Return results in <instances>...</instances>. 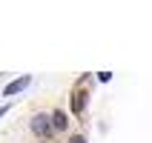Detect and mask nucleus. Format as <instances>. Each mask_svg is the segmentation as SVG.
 Segmentation results:
<instances>
[{
	"instance_id": "39448f33",
	"label": "nucleus",
	"mask_w": 152,
	"mask_h": 143,
	"mask_svg": "<svg viewBox=\"0 0 152 143\" xmlns=\"http://www.w3.org/2000/svg\"><path fill=\"white\" fill-rule=\"evenodd\" d=\"M69 143H86V137H83V135H75V137H72Z\"/></svg>"
},
{
	"instance_id": "20e7f679",
	"label": "nucleus",
	"mask_w": 152,
	"mask_h": 143,
	"mask_svg": "<svg viewBox=\"0 0 152 143\" xmlns=\"http://www.w3.org/2000/svg\"><path fill=\"white\" fill-rule=\"evenodd\" d=\"M83 106H86V92H75V94H72V112H75V115H80V112H83Z\"/></svg>"
},
{
	"instance_id": "f03ea898",
	"label": "nucleus",
	"mask_w": 152,
	"mask_h": 143,
	"mask_svg": "<svg viewBox=\"0 0 152 143\" xmlns=\"http://www.w3.org/2000/svg\"><path fill=\"white\" fill-rule=\"evenodd\" d=\"M29 80H32V77H29V75H23V77H17V80H12V83H9L6 89H3V97H12V94L23 92L26 86H29Z\"/></svg>"
},
{
	"instance_id": "7ed1b4c3",
	"label": "nucleus",
	"mask_w": 152,
	"mask_h": 143,
	"mask_svg": "<svg viewBox=\"0 0 152 143\" xmlns=\"http://www.w3.org/2000/svg\"><path fill=\"white\" fill-rule=\"evenodd\" d=\"M66 126H69V120H66V112L55 109V112H52V129H55V132H63Z\"/></svg>"
},
{
	"instance_id": "423d86ee",
	"label": "nucleus",
	"mask_w": 152,
	"mask_h": 143,
	"mask_svg": "<svg viewBox=\"0 0 152 143\" xmlns=\"http://www.w3.org/2000/svg\"><path fill=\"white\" fill-rule=\"evenodd\" d=\"M6 112H9V103H6V106H0V118H3V115H6Z\"/></svg>"
},
{
	"instance_id": "f257e3e1",
	"label": "nucleus",
	"mask_w": 152,
	"mask_h": 143,
	"mask_svg": "<svg viewBox=\"0 0 152 143\" xmlns=\"http://www.w3.org/2000/svg\"><path fill=\"white\" fill-rule=\"evenodd\" d=\"M32 132L37 137H49L55 129H52V115H46V112H40V115H34L32 118Z\"/></svg>"
}]
</instances>
